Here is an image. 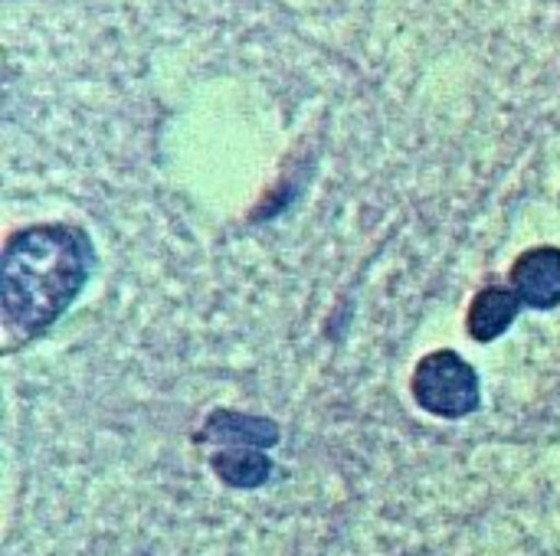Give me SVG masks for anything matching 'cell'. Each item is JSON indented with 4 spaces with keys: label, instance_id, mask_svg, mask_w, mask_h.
<instances>
[{
    "label": "cell",
    "instance_id": "1",
    "mask_svg": "<svg viewBox=\"0 0 560 556\" xmlns=\"http://www.w3.org/2000/svg\"><path fill=\"white\" fill-rule=\"evenodd\" d=\"M95 272L92 236L75 223H33L7 236L0 259V318L13 344L43 338Z\"/></svg>",
    "mask_w": 560,
    "mask_h": 556
},
{
    "label": "cell",
    "instance_id": "2",
    "mask_svg": "<svg viewBox=\"0 0 560 556\" xmlns=\"http://www.w3.org/2000/svg\"><path fill=\"white\" fill-rule=\"evenodd\" d=\"M410 393L423 413L450 423L466 419L482 406V383L476 367L450 347L420 357L413 367Z\"/></svg>",
    "mask_w": 560,
    "mask_h": 556
},
{
    "label": "cell",
    "instance_id": "3",
    "mask_svg": "<svg viewBox=\"0 0 560 556\" xmlns=\"http://www.w3.org/2000/svg\"><path fill=\"white\" fill-rule=\"evenodd\" d=\"M512 288L522 295L525 308L551 311L560 305V246L525 249L512 265Z\"/></svg>",
    "mask_w": 560,
    "mask_h": 556
},
{
    "label": "cell",
    "instance_id": "4",
    "mask_svg": "<svg viewBox=\"0 0 560 556\" xmlns=\"http://www.w3.org/2000/svg\"><path fill=\"white\" fill-rule=\"evenodd\" d=\"M282 439V429L269 416H249L236 410H213L200 433L197 442H213V446H246V449H276Z\"/></svg>",
    "mask_w": 560,
    "mask_h": 556
},
{
    "label": "cell",
    "instance_id": "5",
    "mask_svg": "<svg viewBox=\"0 0 560 556\" xmlns=\"http://www.w3.org/2000/svg\"><path fill=\"white\" fill-rule=\"evenodd\" d=\"M522 308H525V301L512 285H486L476 292V298L469 305L466 334L476 344H492L515 324Z\"/></svg>",
    "mask_w": 560,
    "mask_h": 556
},
{
    "label": "cell",
    "instance_id": "6",
    "mask_svg": "<svg viewBox=\"0 0 560 556\" xmlns=\"http://www.w3.org/2000/svg\"><path fill=\"white\" fill-rule=\"evenodd\" d=\"M210 472L236 492H256L262 488L272 472L276 462L269 459L266 449H246V446H223L210 456Z\"/></svg>",
    "mask_w": 560,
    "mask_h": 556
}]
</instances>
